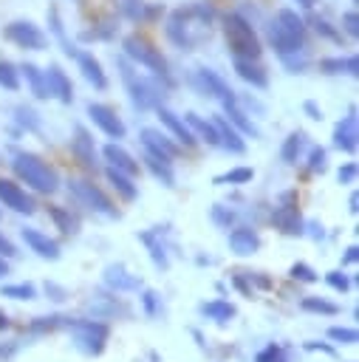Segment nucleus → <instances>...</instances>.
<instances>
[{"label":"nucleus","instance_id":"f8f14e48","mask_svg":"<svg viewBox=\"0 0 359 362\" xmlns=\"http://www.w3.org/2000/svg\"><path fill=\"white\" fill-rule=\"evenodd\" d=\"M0 201H3V206L14 209V212H25V215L34 212V201L25 195V189H20L8 178H0Z\"/></svg>","mask_w":359,"mask_h":362},{"label":"nucleus","instance_id":"3c124183","mask_svg":"<svg viewBox=\"0 0 359 362\" xmlns=\"http://www.w3.org/2000/svg\"><path fill=\"white\" fill-rule=\"evenodd\" d=\"M317 31H319L322 37H331V40H336V37H339V34H336V31H334V28H331L325 20H317Z\"/></svg>","mask_w":359,"mask_h":362},{"label":"nucleus","instance_id":"052dcab7","mask_svg":"<svg viewBox=\"0 0 359 362\" xmlns=\"http://www.w3.org/2000/svg\"><path fill=\"white\" fill-rule=\"evenodd\" d=\"M297 3H300L302 8H314V6H317V0H297Z\"/></svg>","mask_w":359,"mask_h":362},{"label":"nucleus","instance_id":"6ab92c4d","mask_svg":"<svg viewBox=\"0 0 359 362\" xmlns=\"http://www.w3.org/2000/svg\"><path fill=\"white\" fill-rule=\"evenodd\" d=\"M23 240H25L40 257H48V260H57V257H59L57 240H51L48 235H42V232H37V229H23Z\"/></svg>","mask_w":359,"mask_h":362},{"label":"nucleus","instance_id":"49530a36","mask_svg":"<svg viewBox=\"0 0 359 362\" xmlns=\"http://www.w3.org/2000/svg\"><path fill=\"white\" fill-rule=\"evenodd\" d=\"M141 303H144V311H147L150 317H155V314H158V294H155L153 288H147V291L141 294Z\"/></svg>","mask_w":359,"mask_h":362},{"label":"nucleus","instance_id":"1a4fd4ad","mask_svg":"<svg viewBox=\"0 0 359 362\" xmlns=\"http://www.w3.org/2000/svg\"><path fill=\"white\" fill-rule=\"evenodd\" d=\"M6 37L11 42H17L20 48H31V51H42L45 48V34L31 23V20H14L6 25Z\"/></svg>","mask_w":359,"mask_h":362},{"label":"nucleus","instance_id":"8fccbe9b","mask_svg":"<svg viewBox=\"0 0 359 362\" xmlns=\"http://www.w3.org/2000/svg\"><path fill=\"white\" fill-rule=\"evenodd\" d=\"M0 255H3V257H14V255H17V252H14V243H11L8 238H3V235H0Z\"/></svg>","mask_w":359,"mask_h":362},{"label":"nucleus","instance_id":"bb28decb","mask_svg":"<svg viewBox=\"0 0 359 362\" xmlns=\"http://www.w3.org/2000/svg\"><path fill=\"white\" fill-rule=\"evenodd\" d=\"M187 127L192 133H198V139H204L206 144H218V130L212 122H204L198 113H187Z\"/></svg>","mask_w":359,"mask_h":362},{"label":"nucleus","instance_id":"0e129e2a","mask_svg":"<svg viewBox=\"0 0 359 362\" xmlns=\"http://www.w3.org/2000/svg\"><path fill=\"white\" fill-rule=\"evenodd\" d=\"M274 362H286V359H283V354H280V356H277V359H274Z\"/></svg>","mask_w":359,"mask_h":362},{"label":"nucleus","instance_id":"b1692460","mask_svg":"<svg viewBox=\"0 0 359 362\" xmlns=\"http://www.w3.org/2000/svg\"><path fill=\"white\" fill-rule=\"evenodd\" d=\"M76 62H79V68H82V74H85V79L88 82H93V88H105L107 85V79H105V74H102V65L90 57V54H85V51H79L76 54Z\"/></svg>","mask_w":359,"mask_h":362},{"label":"nucleus","instance_id":"de8ad7c7","mask_svg":"<svg viewBox=\"0 0 359 362\" xmlns=\"http://www.w3.org/2000/svg\"><path fill=\"white\" fill-rule=\"evenodd\" d=\"M280 354H283V351H280V345H274V342H271L266 351H260V354L254 356V362H274Z\"/></svg>","mask_w":359,"mask_h":362},{"label":"nucleus","instance_id":"9b49d317","mask_svg":"<svg viewBox=\"0 0 359 362\" xmlns=\"http://www.w3.org/2000/svg\"><path fill=\"white\" fill-rule=\"evenodd\" d=\"M141 144H144L147 153H153V156H158V158H164V161H170V158H175V156L181 153L175 141H170L161 130H153V127H144V130H141Z\"/></svg>","mask_w":359,"mask_h":362},{"label":"nucleus","instance_id":"f3484780","mask_svg":"<svg viewBox=\"0 0 359 362\" xmlns=\"http://www.w3.org/2000/svg\"><path fill=\"white\" fill-rule=\"evenodd\" d=\"M229 246H232L235 255H254L257 246H260V238H257L254 229H249V226H237V229L229 232Z\"/></svg>","mask_w":359,"mask_h":362},{"label":"nucleus","instance_id":"ea45409f","mask_svg":"<svg viewBox=\"0 0 359 362\" xmlns=\"http://www.w3.org/2000/svg\"><path fill=\"white\" fill-rule=\"evenodd\" d=\"M291 277L300 280V283H314V280H317V272H314L308 263H294V266H291Z\"/></svg>","mask_w":359,"mask_h":362},{"label":"nucleus","instance_id":"f03ea898","mask_svg":"<svg viewBox=\"0 0 359 362\" xmlns=\"http://www.w3.org/2000/svg\"><path fill=\"white\" fill-rule=\"evenodd\" d=\"M209 20H212V8L209 6H189V8H178L170 23H167V34L175 45L181 48H192L195 45V37H192V28L201 25V28H209Z\"/></svg>","mask_w":359,"mask_h":362},{"label":"nucleus","instance_id":"412c9836","mask_svg":"<svg viewBox=\"0 0 359 362\" xmlns=\"http://www.w3.org/2000/svg\"><path fill=\"white\" fill-rule=\"evenodd\" d=\"M102 153H105V158L110 161V167H113V170L127 173V175H136V173H139V161H136L124 147H119V144H107Z\"/></svg>","mask_w":359,"mask_h":362},{"label":"nucleus","instance_id":"c03bdc74","mask_svg":"<svg viewBox=\"0 0 359 362\" xmlns=\"http://www.w3.org/2000/svg\"><path fill=\"white\" fill-rule=\"evenodd\" d=\"M308 170L311 173H322L325 170V150L322 147H314L311 156H308Z\"/></svg>","mask_w":359,"mask_h":362},{"label":"nucleus","instance_id":"09e8293b","mask_svg":"<svg viewBox=\"0 0 359 362\" xmlns=\"http://www.w3.org/2000/svg\"><path fill=\"white\" fill-rule=\"evenodd\" d=\"M339 181H342V184H353V181H356V164H353V161L345 164V167H339Z\"/></svg>","mask_w":359,"mask_h":362},{"label":"nucleus","instance_id":"13d9d810","mask_svg":"<svg viewBox=\"0 0 359 362\" xmlns=\"http://www.w3.org/2000/svg\"><path fill=\"white\" fill-rule=\"evenodd\" d=\"M11 354H14V348H3V345H0V362H6Z\"/></svg>","mask_w":359,"mask_h":362},{"label":"nucleus","instance_id":"4468645a","mask_svg":"<svg viewBox=\"0 0 359 362\" xmlns=\"http://www.w3.org/2000/svg\"><path fill=\"white\" fill-rule=\"evenodd\" d=\"M334 144L345 153H356L359 147V133H356V107H351V113L334 127Z\"/></svg>","mask_w":359,"mask_h":362},{"label":"nucleus","instance_id":"5701e85b","mask_svg":"<svg viewBox=\"0 0 359 362\" xmlns=\"http://www.w3.org/2000/svg\"><path fill=\"white\" fill-rule=\"evenodd\" d=\"M235 71H237L240 79H246V82L254 85V88H266V85H269L266 71H263L260 65H254V59H237V57H235Z\"/></svg>","mask_w":359,"mask_h":362},{"label":"nucleus","instance_id":"58836bf2","mask_svg":"<svg viewBox=\"0 0 359 362\" xmlns=\"http://www.w3.org/2000/svg\"><path fill=\"white\" fill-rule=\"evenodd\" d=\"M0 85L3 88H8V90H17V85H20V76H17V68L11 65V62H0Z\"/></svg>","mask_w":359,"mask_h":362},{"label":"nucleus","instance_id":"4c0bfd02","mask_svg":"<svg viewBox=\"0 0 359 362\" xmlns=\"http://www.w3.org/2000/svg\"><path fill=\"white\" fill-rule=\"evenodd\" d=\"M51 218L57 221V226H59L65 235L76 232V221H73V218H71V212H65L62 206H51Z\"/></svg>","mask_w":359,"mask_h":362},{"label":"nucleus","instance_id":"7c9ffc66","mask_svg":"<svg viewBox=\"0 0 359 362\" xmlns=\"http://www.w3.org/2000/svg\"><path fill=\"white\" fill-rule=\"evenodd\" d=\"M319 71H325V74H351V76H356L359 74V59L356 57H348V59H322L319 62Z\"/></svg>","mask_w":359,"mask_h":362},{"label":"nucleus","instance_id":"5fc2aeb1","mask_svg":"<svg viewBox=\"0 0 359 362\" xmlns=\"http://www.w3.org/2000/svg\"><path fill=\"white\" fill-rule=\"evenodd\" d=\"M45 291L54 294V300H65V291H62L59 286H54V283H45Z\"/></svg>","mask_w":359,"mask_h":362},{"label":"nucleus","instance_id":"f704fd0d","mask_svg":"<svg viewBox=\"0 0 359 362\" xmlns=\"http://www.w3.org/2000/svg\"><path fill=\"white\" fill-rule=\"evenodd\" d=\"M0 294L3 297H14V300H34L37 297V288L31 283H17V286H3Z\"/></svg>","mask_w":359,"mask_h":362},{"label":"nucleus","instance_id":"bf43d9fd","mask_svg":"<svg viewBox=\"0 0 359 362\" xmlns=\"http://www.w3.org/2000/svg\"><path fill=\"white\" fill-rule=\"evenodd\" d=\"M348 204H351V212H359V206H356V204H359V198H356V192L351 195V201H348Z\"/></svg>","mask_w":359,"mask_h":362},{"label":"nucleus","instance_id":"cd10ccee","mask_svg":"<svg viewBox=\"0 0 359 362\" xmlns=\"http://www.w3.org/2000/svg\"><path fill=\"white\" fill-rule=\"evenodd\" d=\"M107 181L116 187V192H119L124 201H133V198L139 195V189H136V184L130 181V175H127V173H119V170L107 167Z\"/></svg>","mask_w":359,"mask_h":362},{"label":"nucleus","instance_id":"a18cd8bd","mask_svg":"<svg viewBox=\"0 0 359 362\" xmlns=\"http://www.w3.org/2000/svg\"><path fill=\"white\" fill-rule=\"evenodd\" d=\"M342 25H345V31L351 37H359V14L356 11H345L342 14Z\"/></svg>","mask_w":359,"mask_h":362},{"label":"nucleus","instance_id":"72a5a7b5","mask_svg":"<svg viewBox=\"0 0 359 362\" xmlns=\"http://www.w3.org/2000/svg\"><path fill=\"white\" fill-rule=\"evenodd\" d=\"M300 305H302V311H314V314H336L339 311L336 303H328L322 297H302Z\"/></svg>","mask_w":359,"mask_h":362},{"label":"nucleus","instance_id":"864d4df0","mask_svg":"<svg viewBox=\"0 0 359 362\" xmlns=\"http://www.w3.org/2000/svg\"><path fill=\"white\" fill-rule=\"evenodd\" d=\"M356 260H359V246H348L345 255H342V263L348 266V263H356Z\"/></svg>","mask_w":359,"mask_h":362},{"label":"nucleus","instance_id":"9d476101","mask_svg":"<svg viewBox=\"0 0 359 362\" xmlns=\"http://www.w3.org/2000/svg\"><path fill=\"white\" fill-rule=\"evenodd\" d=\"M192 85H195V90L204 93V96H218V99H223V102H235V99H237L235 90H232L215 71H209V68H198L195 76H192Z\"/></svg>","mask_w":359,"mask_h":362},{"label":"nucleus","instance_id":"7ed1b4c3","mask_svg":"<svg viewBox=\"0 0 359 362\" xmlns=\"http://www.w3.org/2000/svg\"><path fill=\"white\" fill-rule=\"evenodd\" d=\"M11 164H14V173H17L28 187H34L37 192H57L59 175H57V170H54L51 164H45L40 156H34V153H17Z\"/></svg>","mask_w":359,"mask_h":362},{"label":"nucleus","instance_id":"20e7f679","mask_svg":"<svg viewBox=\"0 0 359 362\" xmlns=\"http://www.w3.org/2000/svg\"><path fill=\"white\" fill-rule=\"evenodd\" d=\"M226 25H223V31H226V45H229V51L237 57V59H257L260 57V40H257V34L252 31V25L240 17V14H226V20H223Z\"/></svg>","mask_w":359,"mask_h":362},{"label":"nucleus","instance_id":"473e14b6","mask_svg":"<svg viewBox=\"0 0 359 362\" xmlns=\"http://www.w3.org/2000/svg\"><path fill=\"white\" fill-rule=\"evenodd\" d=\"M302 144H305V133H291L286 141H283V150H280V156H283V161L286 164H294L297 161V156H300V150H302Z\"/></svg>","mask_w":359,"mask_h":362},{"label":"nucleus","instance_id":"39448f33","mask_svg":"<svg viewBox=\"0 0 359 362\" xmlns=\"http://www.w3.org/2000/svg\"><path fill=\"white\" fill-rule=\"evenodd\" d=\"M62 325H68L73 331V342L79 351L85 354H102L105 342H107V325L96 322V320H65Z\"/></svg>","mask_w":359,"mask_h":362},{"label":"nucleus","instance_id":"393cba45","mask_svg":"<svg viewBox=\"0 0 359 362\" xmlns=\"http://www.w3.org/2000/svg\"><path fill=\"white\" fill-rule=\"evenodd\" d=\"M20 71H23V76L28 79V85H31V93H34L37 99H45V96H51V93H48V82H45V74H42L37 65L25 62Z\"/></svg>","mask_w":359,"mask_h":362},{"label":"nucleus","instance_id":"e433bc0d","mask_svg":"<svg viewBox=\"0 0 359 362\" xmlns=\"http://www.w3.org/2000/svg\"><path fill=\"white\" fill-rule=\"evenodd\" d=\"M252 181V170L249 167H237V170H229L226 175H218L215 184H246Z\"/></svg>","mask_w":359,"mask_h":362},{"label":"nucleus","instance_id":"4d7b16f0","mask_svg":"<svg viewBox=\"0 0 359 362\" xmlns=\"http://www.w3.org/2000/svg\"><path fill=\"white\" fill-rule=\"evenodd\" d=\"M305 110L311 113V119H322V113H319V107L314 102H305Z\"/></svg>","mask_w":359,"mask_h":362},{"label":"nucleus","instance_id":"6e6d98bb","mask_svg":"<svg viewBox=\"0 0 359 362\" xmlns=\"http://www.w3.org/2000/svg\"><path fill=\"white\" fill-rule=\"evenodd\" d=\"M215 221H220V223H229V221H232V212L226 215L220 206H215Z\"/></svg>","mask_w":359,"mask_h":362},{"label":"nucleus","instance_id":"6e6552de","mask_svg":"<svg viewBox=\"0 0 359 362\" xmlns=\"http://www.w3.org/2000/svg\"><path fill=\"white\" fill-rule=\"evenodd\" d=\"M122 65V76H124V82L130 85V96H133V102L141 107V110H147V107H158V99H161V90L153 85V82H147V79H139V76H133V71L127 68V62L122 59L119 62Z\"/></svg>","mask_w":359,"mask_h":362},{"label":"nucleus","instance_id":"2f4dec72","mask_svg":"<svg viewBox=\"0 0 359 362\" xmlns=\"http://www.w3.org/2000/svg\"><path fill=\"white\" fill-rule=\"evenodd\" d=\"M204 314L209 320H215V322H229L235 317V305L229 300H212V303L204 305Z\"/></svg>","mask_w":359,"mask_h":362},{"label":"nucleus","instance_id":"a878e982","mask_svg":"<svg viewBox=\"0 0 359 362\" xmlns=\"http://www.w3.org/2000/svg\"><path fill=\"white\" fill-rule=\"evenodd\" d=\"M73 153H76V158H79L85 167H93V164H96V156H93V139H90V136H88L82 127H76Z\"/></svg>","mask_w":359,"mask_h":362},{"label":"nucleus","instance_id":"c756f323","mask_svg":"<svg viewBox=\"0 0 359 362\" xmlns=\"http://www.w3.org/2000/svg\"><path fill=\"white\" fill-rule=\"evenodd\" d=\"M144 164L150 167V173H153L155 178H161V184H167V187H172V181H175V175H172V167H170V161H164V158H158V156H153V153H147V156H144Z\"/></svg>","mask_w":359,"mask_h":362},{"label":"nucleus","instance_id":"2eb2a0df","mask_svg":"<svg viewBox=\"0 0 359 362\" xmlns=\"http://www.w3.org/2000/svg\"><path fill=\"white\" fill-rule=\"evenodd\" d=\"M271 221H274V226H277L280 232H286V235H300V232H302V218H300L297 204H283V206H277L274 215H271Z\"/></svg>","mask_w":359,"mask_h":362},{"label":"nucleus","instance_id":"0eeeda50","mask_svg":"<svg viewBox=\"0 0 359 362\" xmlns=\"http://www.w3.org/2000/svg\"><path fill=\"white\" fill-rule=\"evenodd\" d=\"M68 189H71V195H73L79 204H85V206H90V209H96V212H102V215H110V218L119 215V209L113 206V201H110L99 187H93L90 181H71Z\"/></svg>","mask_w":359,"mask_h":362},{"label":"nucleus","instance_id":"423d86ee","mask_svg":"<svg viewBox=\"0 0 359 362\" xmlns=\"http://www.w3.org/2000/svg\"><path fill=\"white\" fill-rule=\"evenodd\" d=\"M124 54H127L130 59H136L139 65L150 68L153 74L167 76V59L161 57V51H158V48H153V45H150V42H144L141 37H127V40H124Z\"/></svg>","mask_w":359,"mask_h":362},{"label":"nucleus","instance_id":"aec40b11","mask_svg":"<svg viewBox=\"0 0 359 362\" xmlns=\"http://www.w3.org/2000/svg\"><path fill=\"white\" fill-rule=\"evenodd\" d=\"M105 283L116 291H136L141 288V280L136 274H130L124 266H107L105 269Z\"/></svg>","mask_w":359,"mask_h":362},{"label":"nucleus","instance_id":"a19ab883","mask_svg":"<svg viewBox=\"0 0 359 362\" xmlns=\"http://www.w3.org/2000/svg\"><path fill=\"white\" fill-rule=\"evenodd\" d=\"M141 240L150 246V252H153V260H155V266H161V269H167V257H164V249L153 240V235H141Z\"/></svg>","mask_w":359,"mask_h":362},{"label":"nucleus","instance_id":"4be33fe9","mask_svg":"<svg viewBox=\"0 0 359 362\" xmlns=\"http://www.w3.org/2000/svg\"><path fill=\"white\" fill-rule=\"evenodd\" d=\"M158 119H161V122H164V124H167V127L172 130V136H175V139H178L181 144L192 147V144L198 141V139H195V133H192V130L187 127V122H181V119H178V116H175L172 110H167V107H161V105H158Z\"/></svg>","mask_w":359,"mask_h":362},{"label":"nucleus","instance_id":"ddd939ff","mask_svg":"<svg viewBox=\"0 0 359 362\" xmlns=\"http://www.w3.org/2000/svg\"><path fill=\"white\" fill-rule=\"evenodd\" d=\"M88 116L93 119V124H99L107 136H113V139H124V124H122V119L107 107V105H88Z\"/></svg>","mask_w":359,"mask_h":362},{"label":"nucleus","instance_id":"c9c22d12","mask_svg":"<svg viewBox=\"0 0 359 362\" xmlns=\"http://www.w3.org/2000/svg\"><path fill=\"white\" fill-rule=\"evenodd\" d=\"M328 337H331L334 342H342V345H356V342H359V334H356V328H342V325H334V328H328Z\"/></svg>","mask_w":359,"mask_h":362},{"label":"nucleus","instance_id":"a211bd4d","mask_svg":"<svg viewBox=\"0 0 359 362\" xmlns=\"http://www.w3.org/2000/svg\"><path fill=\"white\" fill-rule=\"evenodd\" d=\"M215 130H218V144H223L226 150H232V153H243L246 150V141L240 139V133H237V127L235 124H229L223 116H215Z\"/></svg>","mask_w":359,"mask_h":362},{"label":"nucleus","instance_id":"680f3d73","mask_svg":"<svg viewBox=\"0 0 359 362\" xmlns=\"http://www.w3.org/2000/svg\"><path fill=\"white\" fill-rule=\"evenodd\" d=\"M3 328H8V317L0 311V331H3Z\"/></svg>","mask_w":359,"mask_h":362},{"label":"nucleus","instance_id":"dca6fc26","mask_svg":"<svg viewBox=\"0 0 359 362\" xmlns=\"http://www.w3.org/2000/svg\"><path fill=\"white\" fill-rule=\"evenodd\" d=\"M45 82H48V93H54L59 102H71L73 99V85H71V79L65 76V71L59 68V65H51L48 71H45Z\"/></svg>","mask_w":359,"mask_h":362},{"label":"nucleus","instance_id":"603ef678","mask_svg":"<svg viewBox=\"0 0 359 362\" xmlns=\"http://www.w3.org/2000/svg\"><path fill=\"white\" fill-rule=\"evenodd\" d=\"M17 116H20V122H23V124H28V127H37V119H34V113H31V110L20 107V110H17Z\"/></svg>","mask_w":359,"mask_h":362},{"label":"nucleus","instance_id":"79ce46f5","mask_svg":"<svg viewBox=\"0 0 359 362\" xmlns=\"http://www.w3.org/2000/svg\"><path fill=\"white\" fill-rule=\"evenodd\" d=\"M325 283H328L331 288H336V291H348V286H351L348 274H342V272H328V274H325Z\"/></svg>","mask_w":359,"mask_h":362},{"label":"nucleus","instance_id":"e2e57ef3","mask_svg":"<svg viewBox=\"0 0 359 362\" xmlns=\"http://www.w3.org/2000/svg\"><path fill=\"white\" fill-rule=\"evenodd\" d=\"M6 274H8V266H6V260L0 257V277H6Z\"/></svg>","mask_w":359,"mask_h":362},{"label":"nucleus","instance_id":"37998d69","mask_svg":"<svg viewBox=\"0 0 359 362\" xmlns=\"http://www.w3.org/2000/svg\"><path fill=\"white\" fill-rule=\"evenodd\" d=\"M62 322H65L62 317H40V320L31 322V331H54V328H59Z\"/></svg>","mask_w":359,"mask_h":362},{"label":"nucleus","instance_id":"f257e3e1","mask_svg":"<svg viewBox=\"0 0 359 362\" xmlns=\"http://www.w3.org/2000/svg\"><path fill=\"white\" fill-rule=\"evenodd\" d=\"M269 40H271V45L277 48L280 57H291V54L302 51V42H305V23L297 17V11L280 8L277 17H274V23H271Z\"/></svg>","mask_w":359,"mask_h":362},{"label":"nucleus","instance_id":"c85d7f7f","mask_svg":"<svg viewBox=\"0 0 359 362\" xmlns=\"http://www.w3.org/2000/svg\"><path fill=\"white\" fill-rule=\"evenodd\" d=\"M223 107H226V116H229V124H235L237 130H243V133H249V136H257V127L246 119V113L237 107V99L235 102H223Z\"/></svg>","mask_w":359,"mask_h":362}]
</instances>
